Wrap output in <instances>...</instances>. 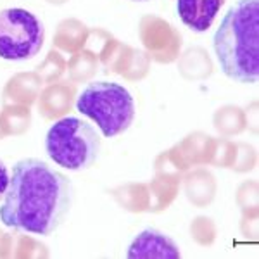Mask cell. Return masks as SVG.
Masks as SVG:
<instances>
[{
  "label": "cell",
  "mask_w": 259,
  "mask_h": 259,
  "mask_svg": "<svg viewBox=\"0 0 259 259\" xmlns=\"http://www.w3.org/2000/svg\"><path fill=\"white\" fill-rule=\"evenodd\" d=\"M73 189L66 175L40 159H21L12 168L0 206V221L21 232L52 235L68 216Z\"/></svg>",
  "instance_id": "1"
},
{
  "label": "cell",
  "mask_w": 259,
  "mask_h": 259,
  "mask_svg": "<svg viewBox=\"0 0 259 259\" xmlns=\"http://www.w3.org/2000/svg\"><path fill=\"white\" fill-rule=\"evenodd\" d=\"M45 150L57 166L71 171L89 169L99 157L100 137L87 121L68 116L50 126Z\"/></svg>",
  "instance_id": "4"
},
{
  "label": "cell",
  "mask_w": 259,
  "mask_h": 259,
  "mask_svg": "<svg viewBox=\"0 0 259 259\" xmlns=\"http://www.w3.org/2000/svg\"><path fill=\"white\" fill-rule=\"evenodd\" d=\"M49 4H57V6H61V4H64V2H68V0H47Z\"/></svg>",
  "instance_id": "15"
},
{
  "label": "cell",
  "mask_w": 259,
  "mask_h": 259,
  "mask_svg": "<svg viewBox=\"0 0 259 259\" xmlns=\"http://www.w3.org/2000/svg\"><path fill=\"white\" fill-rule=\"evenodd\" d=\"M126 256L132 259H178L180 249L159 230L147 228L133 239Z\"/></svg>",
  "instance_id": "6"
},
{
  "label": "cell",
  "mask_w": 259,
  "mask_h": 259,
  "mask_svg": "<svg viewBox=\"0 0 259 259\" xmlns=\"http://www.w3.org/2000/svg\"><path fill=\"white\" fill-rule=\"evenodd\" d=\"M221 71L232 81L252 85L259 78V2L239 0L212 36Z\"/></svg>",
  "instance_id": "2"
},
{
  "label": "cell",
  "mask_w": 259,
  "mask_h": 259,
  "mask_svg": "<svg viewBox=\"0 0 259 259\" xmlns=\"http://www.w3.org/2000/svg\"><path fill=\"white\" fill-rule=\"evenodd\" d=\"M89 40V30L78 19H64L54 35V45L64 52H76Z\"/></svg>",
  "instance_id": "10"
},
{
  "label": "cell",
  "mask_w": 259,
  "mask_h": 259,
  "mask_svg": "<svg viewBox=\"0 0 259 259\" xmlns=\"http://www.w3.org/2000/svg\"><path fill=\"white\" fill-rule=\"evenodd\" d=\"M41 78L36 73H19L7 81L4 89V102L18 104V106H30L40 95Z\"/></svg>",
  "instance_id": "9"
},
{
  "label": "cell",
  "mask_w": 259,
  "mask_h": 259,
  "mask_svg": "<svg viewBox=\"0 0 259 259\" xmlns=\"http://www.w3.org/2000/svg\"><path fill=\"white\" fill-rule=\"evenodd\" d=\"M225 0H177V12L189 30L206 33L220 14Z\"/></svg>",
  "instance_id": "7"
},
{
  "label": "cell",
  "mask_w": 259,
  "mask_h": 259,
  "mask_svg": "<svg viewBox=\"0 0 259 259\" xmlns=\"http://www.w3.org/2000/svg\"><path fill=\"white\" fill-rule=\"evenodd\" d=\"M45 41L41 21L26 9L0 11V59L28 61L38 56Z\"/></svg>",
  "instance_id": "5"
},
{
  "label": "cell",
  "mask_w": 259,
  "mask_h": 259,
  "mask_svg": "<svg viewBox=\"0 0 259 259\" xmlns=\"http://www.w3.org/2000/svg\"><path fill=\"white\" fill-rule=\"evenodd\" d=\"M68 69L73 81L90 80L97 71V56H94L92 52H78L69 61Z\"/></svg>",
  "instance_id": "12"
},
{
  "label": "cell",
  "mask_w": 259,
  "mask_h": 259,
  "mask_svg": "<svg viewBox=\"0 0 259 259\" xmlns=\"http://www.w3.org/2000/svg\"><path fill=\"white\" fill-rule=\"evenodd\" d=\"M9 169H7V166L4 164V161L0 159V199L6 195L7 192V187H9Z\"/></svg>",
  "instance_id": "14"
},
{
  "label": "cell",
  "mask_w": 259,
  "mask_h": 259,
  "mask_svg": "<svg viewBox=\"0 0 259 259\" xmlns=\"http://www.w3.org/2000/svg\"><path fill=\"white\" fill-rule=\"evenodd\" d=\"M76 95L69 83H52L38 95V111L45 119L62 118L71 111Z\"/></svg>",
  "instance_id": "8"
},
{
  "label": "cell",
  "mask_w": 259,
  "mask_h": 259,
  "mask_svg": "<svg viewBox=\"0 0 259 259\" xmlns=\"http://www.w3.org/2000/svg\"><path fill=\"white\" fill-rule=\"evenodd\" d=\"M64 73V61L57 52H50L47 56V59L40 64L38 68V76L41 78V81L52 83L56 81L61 74Z\"/></svg>",
  "instance_id": "13"
},
{
  "label": "cell",
  "mask_w": 259,
  "mask_h": 259,
  "mask_svg": "<svg viewBox=\"0 0 259 259\" xmlns=\"http://www.w3.org/2000/svg\"><path fill=\"white\" fill-rule=\"evenodd\" d=\"M31 123V112L26 106L9 104L0 112V132L4 135H23Z\"/></svg>",
  "instance_id": "11"
},
{
  "label": "cell",
  "mask_w": 259,
  "mask_h": 259,
  "mask_svg": "<svg viewBox=\"0 0 259 259\" xmlns=\"http://www.w3.org/2000/svg\"><path fill=\"white\" fill-rule=\"evenodd\" d=\"M76 109L100 128L106 139L124 133L135 119V100L119 83L92 81L76 97Z\"/></svg>",
  "instance_id": "3"
},
{
  "label": "cell",
  "mask_w": 259,
  "mask_h": 259,
  "mask_svg": "<svg viewBox=\"0 0 259 259\" xmlns=\"http://www.w3.org/2000/svg\"><path fill=\"white\" fill-rule=\"evenodd\" d=\"M135 2H149V0H135Z\"/></svg>",
  "instance_id": "16"
}]
</instances>
